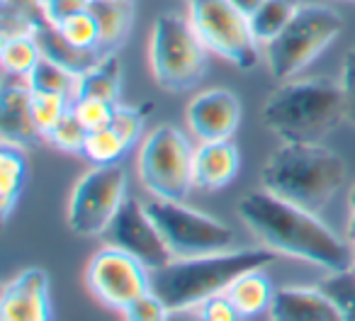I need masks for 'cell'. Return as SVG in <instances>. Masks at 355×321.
<instances>
[{
  "mask_svg": "<svg viewBox=\"0 0 355 321\" xmlns=\"http://www.w3.org/2000/svg\"><path fill=\"white\" fill-rule=\"evenodd\" d=\"M0 139L12 146H32L42 139L32 117V88L27 83L6 85L0 95Z\"/></svg>",
  "mask_w": 355,
  "mask_h": 321,
  "instance_id": "ac0fdd59",
  "label": "cell"
},
{
  "mask_svg": "<svg viewBox=\"0 0 355 321\" xmlns=\"http://www.w3.org/2000/svg\"><path fill=\"white\" fill-rule=\"evenodd\" d=\"M188 20L209 54L222 56L241 71L258 64L263 49L248 17L232 6V0H188Z\"/></svg>",
  "mask_w": 355,
  "mask_h": 321,
  "instance_id": "9c48e42d",
  "label": "cell"
},
{
  "mask_svg": "<svg viewBox=\"0 0 355 321\" xmlns=\"http://www.w3.org/2000/svg\"><path fill=\"white\" fill-rule=\"evenodd\" d=\"M117 105L107 103V100H100V98L80 95V98H76L73 103H71V110H73V114L80 119V124H83L88 132H95V129L105 127V124L112 119L114 107H117Z\"/></svg>",
  "mask_w": 355,
  "mask_h": 321,
  "instance_id": "4dcf8cb0",
  "label": "cell"
},
{
  "mask_svg": "<svg viewBox=\"0 0 355 321\" xmlns=\"http://www.w3.org/2000/svg\"><path fill=\"white\" fill-rule=\"evenodd\" d=\"M300 6L302 3H297V0H266V3L248 17L253 37H256V42L261 44V49L270 44V42L290 25V20L295 17Z\"/></svg>",
  "mask_w": 355,
  "mask_h": 321,
  "instance_id": "d4e9b609",
  "label": "cell"
},
{
  "mask_svg": "<svg viewBox=\"0 0 355 321\" xmlns=\"http://www.w3.org/2000/svg\"><path fill=\"white\" fill-rule=\"evenodd\" d=\"M350 3H355V0H350Z\"/></svg>",
  "mask_w": 355,
  "mask_h": 321,
  "instance_id": "60d3db41",
  "label": "cell"
},
{
  "mask_svg": "<svg viewBox=\"0 0 355 321\" xmlns=\"http://www.w3.org/2000/svg\"><path fill=\"white\" fill-rule=\"evenodd\" d=\"M345 161L321 144H282L266 158L261 188L309 212H321L345 183Z\"/></svg>",
  "mask_w": 355,
  "mask_h": 321,
  "instance_id": "3957f363",
  "label": "cell"
},
{
  "mask_svg": "<svg viewBox=\"0 0 355 321\" xmlns=\"http://www.w3.org/2000/svg\"><path fill=\"white\" fill-rule=\"evenodd\" d=\"M348 205H350V209L355 212V185L350 188V193H348Z\"/></svg>",
  "mask_w": 355,
  "mask_h": 321,
  "instance_id": "f35d334b",
  "label": "cell"
},
{
  "mask_svg": "<svg viewBox=\"0 0 355 321\" xmlns=\"http://www.w3.org/2000/svg\"><path fill=\"white\" fill-rule=\"evenodd\" d=\"M27 183V156L22 146L3 144L0 146V209L8 219L15 209L22 188Z\"/></svg>",
  "mask_w": 355,
  "mask_h": 321,
  "instance_id": "44dd1931",
  "label": "cell"
},
{
  "mask_svg": "<svg viewBox=\"0 0 355 321\" xmlns=\"http://www.w3.org/2000/svg\"><path fill=\"white\" fill-rule=\"evenodd\" d=\"M35 35L42 46L44 59L56 61V64L66 66V69L73 71V73H83V71H88L90 66L100 59V54H95V51H83V49H78V46H73L56 27L46 25L44 20L40 22Z\"/></svg>",
  "mask_w": 355,
  "mask_h": 321,
  "instance_id": "7402d4cb",
  "label": "cell"
},
{
  "mask_svg": "<svg viewBox=\"0 0 355 321\" xmlns=\"http://www.w3.org/2000/svg\"><path fill=\"white\" fill-rule=\"evenodd\" d=\"M56 30L66 37L73 46L83 51H95L98 54L100 49V27H98V20L90 10H83V12H76L73 17H69L66 22H61Z\"/></svg>",
  "mask_w": 355,
  "mask_h": 321,
  "instance_id": "f1b7e54d",
  "label": "cell"
},
{
  "mask_svg": "<svg viewBox=\"0 0 355 321\" xmlns=\"http://www.w3.org/2000/svg\"><path fill=\"white\" fill-rule=\"evenodd\" d=\"M236 214L246 229L275 253L311 263L329 272L353 268L355 253L350 243L336 236L316 212L266 193H248L236 202Z\"/></svg>",
  "mask_w": 355,
  "mask_h": 321,
  "instance_id": "6da1fadb",
  "label": "cell"
},
{
  "mask_svg": "<svg viewBox=\"0 0 355 321\" xmlns=\"http://www.w3.org/2000/svg\"><path fill=\"white\" fill-rule=\"evenodd\" d=\"M263 3H266V0H232V6L236 8L239 12H243L246 17H251Z\"/></svg>",
  "mask_w": 355,
  "mask_h": 321,
  "instance_id": "d590c367",
  "label": "cell"
},
{
  "mask_svg": "<svg viewBox=\"0 0 355 321\" xmlns=\"http://www.w3.org/2000/svg\"><path fill=\"white\" fill-rule=\"evenodd\" d=\"M195 148L173 124H158L139 144L137 175L151 198L183 202L193 185Z\"/></svg>",
  "mask_w": 355,
  "mask_h": 321,
  "instance_id": "52a82bcc",
  "label": "cell"
},
{
  "mask_svg": "<svg viewBox=\"0 0 355 321\" xmlns=\"http://www.w3.org/2000/svg\"><path fill=\"white\" fill-rule=\"evenodd\" d=\"M353 268H355V261H353Z\"/></svg>",
  "mask_w": 355,
  "mask_h": 321,
  "instance_id": "ab89813d",
  "label": "cell"
},
{
  "mask_svg": "<svg viewBox=\"0 0 355 321\" xmlns=\"http://www.w3.org/2000/svg\"><path fill=\"white\" fill-rule=\"evenodd\" d=\"M319 287L336 304L343 321H355V268L329 272V277H324Z\"/></svg>",
  "mask_w": 355,
  "mask_h": 321,
  "instance_id": "4316f807",
  "label": "cell"
},
{
  "mask_svg": "<svg viewBox=\"0 0 355 321\" xmlns=\"http://www.w3.org/2000/svg\"><path fill=\"white\" fill-rule=\"evenodd\" d=\"M168 314H171V309L153 290L144 292L141 297H137L132 304L122 309L124 321H166Z\"/></svg>",
  "mask_w": 355,
  "mask_h": 321,
  "instance_id": "1f68e13d",
  "label": "cell"
},
{
  "mask_svg": "<svg viewBox=\"0 0 355 321\" xmlns=\"http://www.w3.org/2000/svg\"><path fill=\"white\" fill-rule=\"evenodd\" d=\"M146 209L173 258H198L207 253L232 251V227L200 209L188 207L185 202L158 198L148 200Z\"/></svg>",
  "mask_w": 355,
  "mask_h": 321,
  "instance_id": "ba28073f",
  "label": "cell"
},
{
  "mask_svg": "<svg viewBox=\"0 0 355 321\" xmlns=\"http://www.w3.org/2000/svg\"><path fill=\"white\" fill-rule=\"evenodd\" d=\"M119 90H122V66H119L117 54H105L80 73L78 98H100L107 103H119Z\"/></svg>",
  "mask_w": 355,
  "mask_h": 321,
  "instance_id": "603a6c76",
  "label": "cell"
},
{
  "mask_svg": "<svg viewBox=\"0 0 355 321\" xmlns=\"http://www.w3.org/2000/svg\"><path fill=\"white\" fill-rule=\"evenodd\" d=\"M241 168V156L232 139L224 141H200L193 158V185L205 193L227 188Z\"/></svg>",
  "mask_w": 355,
  "mask_h": 321,
  "instance_id": "2e32d148",
  "label": "cell"
},
{
  "mask_svg": "<svg viewBox=\"0 0 355 321\" xmlns=\"http://www.w3.org/2000/svg\"><path fill=\"white\" fill-rule=\"evenodd\" d=\"M224 295L234 302V306H236L243 319H246V316H258L261 311L270 309L275 290H272L270 277L263 272V268H258V270H248V272H243V275H239L236 280L227 287Z\"/></svg>",
  "mask_w": 355,
  "mask_h": 321,
  "instance_id": "ffe728a7",
  "label": "cell"
},
{
  "mask_svg": "<svg viewBox=\"0 0 355 321\" xmlns=\"http://www.w3.org/2000/svg\"><path fill=\"white\" fill-rule=\"evenodd\" d=\"M85 139H88V129L80 124V119L73 114V110H69V112L61 117V122L56 124L54 132L49 134L46 141H49L54 148H59V151L83 153Z\"/></svg>",
  "mask_w": 355,
  "mask_h": 321,
  "instance_id": "f546056e",
  "label": "cell"
},
{
  "mask_svg": "<svg viewBox=\"0 0 355 321\" xmlns=\"http://www.w3.org/2000/svg\"><path fill=\"white\" fill-rule=\"evenodd\" d=\"M268 311L270 321H343L321 287H280Z\"/></svg>",
  "mask_w": 355,
  "mask_h": 321,
  "instance_id": "e0dca14e",
  "label": "cell"
},
{
  "mask_svg": "<svg viewBox=\"0 0 355 321\" xmlns=\"http://www.w3.org/2000/svg\"><path fill=\"white\" fill-rule=\"evenodd\" d=\"M345 22L340 12L319 3H304L297 8L290 25L263 46L268 73L277 83L295 80L306 71L343 32Z\"/></svg>",
  "mask_w": 355,
  "mask_h": 321,
  "instance_id": "5b68a950",
  "label": "cell"
},
{
  "mask_svg": "<svg viewBox=\"0 0 355 321\" xmlns=\"http://www.w3.org/2000/svg\"><path fill=\"white\" fill-rule=\"evenodd\" d=\"M127 200V171L119 164L93 166L73 185L66 224L76 236H103Z\"/></svg>",
  "mask_w": 355,
  "mask_h": 321,
  "instance_id": "30bf717a",
  "label": "cell"
},
{
  "mask_svg": "<svg viewBox=\"0 0 355 321\" xmlns=\"http://www.w3.org/2000/svg\"><path fill=\"white\" fill-rule=\"evenodd\" d=\"M348 243L355 248V212L350 214V219H348Z\"/></svg>",
  "mask_w": 355,
  "mask_h": 321,
  "instance_id": "74e56055",
  "label": "cell"
},
{
  "mask_svg": "<svg viewBox=\"0 0 355 321\" xmlns=\"http://www.w3.org/2000/svg\"><path fill=\"white\" fill-rule=\"evenodd\" d=\"M103 238L107 246L132 253L148 270H156V268L166 266L168 261H173L171 251H168L161 232L153 224L146 205L134 198L124 200L119 212L114 214L110 227L105 229Z\"/></svg>",
  "mask_w": 355,
  "mask_h": 321,
  "instance_id": "7c38bea8",
  "label": "cell"
},
{
  "mask_svg": "<svg viewBox=\"0 0 355 321\" xmlns=\"http://www.w3.org/2000/svg\"><path fill=\"white\" fill-rule=\"evenodd\" d=\"M207 46L188 15L161 12L148 37V66L156 85L166 93L193 90L207 73Z\"/></svg>",
  "mask_w": 355,
  "mask_h": 321,
  "instance_id": "8992f818",
  "label": "cell"
},
{
  "mask_svg": "<svg viewBox=\"0 0 355 321\" xmlns=\"http://www.w3.org/2000/svg\"><path fill=\"white\" fill-rule=\"evenodd\" d=\"M49 287V272L42 268L17 272L0 295V321H51Z\"/></svg>",
  "mask_w": 355,
  "mask_h": 321,
  "instance_id": "9a60e30c",
  "label": "cell"
},
{
  "mask_svg": "<svg viewBox=\"0 0 355 321\" xmlns=\"http://www.w3.org/2000/svg\"><path fill=\"white\" fill-rule=\"evenodd\" d=\"M146 107H124L117 105L114 114L105 127L88 132L83 146V158L90 166H112L127 156L129 148L137 144L146 122Z\"/></svg>",
  "mask_w": 355,
  "mask_h": 321,
  "instance_id": "5bb4252c",
  "label": "cell"
},
{
  "mask_svg": "<svg viewBox=\"0 0 355 321\" xmlns=\"http://www.w3.org/2000/svg\"><path fill=\"white\" fill-rule=\"evenodd\" d=\"M261 119L282 144H321L345 119L343 88L329 78L287 80L266 98Z\"/></svg>",
  "mask_w": 355,
  "mask_h": 321,
  "instance_id": "7a4b0ae2",
  "label": "cell"
},
{
  "mask_svg": "<svg viewBox=\"0 0 355 321\" xmlns=\"http://www.w3.org/2000/svg\"><path fill=\"white\" fill-rule=\"evenodd\" d=\"M42 46L37 42V35L22 32V35H3L0 44V64L3 71L12 78H22L35 71V66L42 61Z\"/></svg>",
  "mask_w": 355,
  "mask_h": 321,
  "instance_id": "cb8c5ba5",
  "label": "cell"
},
{
  "mask_svg": "<svg viewBox=\"0 0 355 321\" xmlns=\"http://www.w3.org/2000/svg\"><path fill=\"white\" fill-rule=\"evenodd\" d=\"M166 321H200L198 306H195V309H175V311H171Z\"/></svg>",
  "mask_w": 355,
  "mask_h": 321,
  "instance_id": "8d00e7d4",
  "label": "cell"
},
{
  "mask_svg": "<svg viewBox=\"0 0 355 321\" xmlns=\"http://www.w3.org/2000/svg\"><path fill=\"white\" fill-rule=\"evenodd\" d=\"M200 321H241V311L234 306L227 295H214L198 306Z\"/></svg>",
  "mask_w": 355,
  "mask_h": 321,
  "instance_id": "836d02e7",
  "label": "cell"
},
{
  "mask_svg": "<svg viewBox=\"0 0 355 321\" xmlns=\"http://www.w3.org/2000/svg\"><path fill=\"white\" fill-rule=\"evenodd\" d=\"M275 261L270 248H236L198 258H173L151 270V290L171 311L195 309L214 295H224L239 275Z\"/></svg>",
  "mask_w": 355,
  "mask_h": 321,
  "instance_id": "277c9868",
  "label": "cell"
},
{
  "mask_svg": "<svg viewBox=\"0 0 355 321\" xmlns=\"http://www.w3.org/2000/svg\"><path fill=\"white\" fill-rule=\"evenodd\" d=\"M25 83L30 85L32 90L64 95V98H69L71 103H73V100L78 98L80 73H73V71H69L66 66L42 56V61L35 66V71L25 78Z\"/></svg>",
  "mask_w": 355,
  "mask_h": 321,
  "instance_id": "484cf974",
  "label": "cell"
},
{
  "mask_svg": "<svg viewBox=\"0 0 355 321\" xmlns=\"http://www.w3.org/2000/svg\"><path fill=\"white\" fill-rule=\"evenodd\" d=\"M42 20L51 27H59L76 12H83L90 8V0H40Z\"/></svg>",
  "mask_w": 355,
  "mask_h": 321,
  "instance_id": "d6a6232c",
  "label": "cell"
},
{
  "mask_svg": "<svg viewBox=\"0 0 355 321\" xmlns=\"http://www.w3.org/2000/svg\"><path fill=\"white\" fill-rule=\"evenodd\" d=\"M85 285L98 302L122 311L137 297L151 290V272L132 253L105 243L85 268Z\"/></svg>",
  "mask_w": 355,
  "mask_h": 321,
  "instance_id": "8fae6325",
  "label": "cell"
},
{
  "mask_svg": "<svg viewBox=\"0 0 355 321\" xmlns=\"http://www.w3.org/2000/svg\"><path fill=\"white\" fill-rule=\"evenodd\" d=\"M185 122L200 141L232 139L241 124V100L229 88H207L188 103Z\"/></svg>",
  "mask_w": 355,
  "mask_h": 321,
  "instance_id": "4fadbf2b",
  "label": "cell"
},
{
  "mask_svg": "<svg viewBox=\"0 0 355 321\" xmlns=\"http://www.w3.org/2000/svg\"><path fill=\"white\" fill-rule=\"evenodd\" d=\"M338 83L343 88V98H345V119L355 129V46L345 51Z\"/></svg>",
  "mask_w": 355,
  "mask_h": 321,
  "instance_id": "e575fe53",
  "label": "cell"
},
{
  "mask_svg": "<svg viewBox=\"0 0 355 321\" xmlns=\"http://www.w3.org/2000/svg\"><path fill=\"white\" fill-rule=\"evenodd\" d=\"M71 110V100L56 93H42V90H32V117L40 129L42 139H49V134L56 129L66 112Z\"/></svg>",
  "mask_w": 355,
  "mask_h": 321,
  "instance_id": "83f0119b",
  "label": "cell"
},
{
  "mask_svg": "<svg viewBox=\"0 0 355 321\" xmlns=\"http://www.w3.org/2000/svg\"><path fill=\"white\" fill-rule=\"evenodd\" d=\"M90 12L100 27L98 54H117L119 46L127 42L134 22V0H90Z\"/></svg>",
  "mask_w": 355,
  "mask_h": 321,
  "instance_id": "d6986e66",
  "label": "cell"
}]
</instances>
